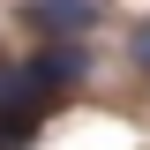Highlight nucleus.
I'll use <instances>...</instances> for the list:
<instances>
[{
    "label": "nucleus",
    "mask_w": 150,
    "mask_h": 150,
    "mask_svg": "<svg viewBox=\"0 0 150 150\" xmlns=\"http://www.w3.org/2000/svg\"><path fill=\"white\" fill-rule=\"evenodd\" d=\"M83 75H90V53H83V45H45L38 60L15 68V83L30 98H53V90H68V83H83Z\"/></svg>",
    "instance_id": "nucleus-1"
},
{
    "label": "nucleus",
    "mask_w": 150,
    "mask_h": 150,
    "mask_svg": "<svg viewBox=\"0 0 150 150\" xmlns=\"http://www.w3.org/2000/svg\"><path fill=\"white\" fill-rule=\"evenodd\" d=\"M30 30H45L53 45H75L98 30V0H30Z\"/></svg>",
    "instance_id": "nucleus-2"
},
{
    "label": "nucleus",
    "mask_w": 150,
    "mask_h": 150,
    "mask_svg": "<svg viewBox=\"0 0 150 150\" xmlns=\"http://www.w3.org/2000/svg\"><path fill=\"white\" fill-rule=\"evenodd\" d=\"M38 120H45V98H23V105H0V150H30Z\"/></svg>",
    "instance_id": "nucleus-3"
},
{
    "label": "nucleus",
    "mask_w": 150,
    "mask_h": 150,
    "mask_svg": "<svg viewBox=\"0 0 150 150\" xmlns=\"http://www.w3.org/2000/svg\"><path fill=\"white\" fill-rule=\"evenodd\" d=\"M128 53H135V68H150V23H143V30L128 38Z\"/></svg>",
    "instance_id": "nucleus-4"
}]
</instances>
